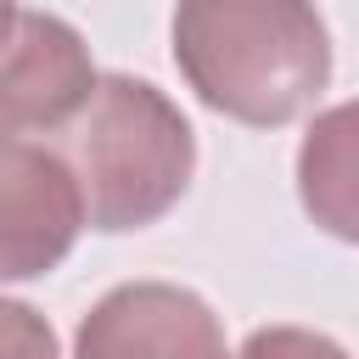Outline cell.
Returning a JSON list of instances; mask_svg holds the SVG:
<instances>
[{
  "instance_id": "1",
  "label": "cell",
  "mask_w": 359,
  "mask_h": 359,
  "mask_svg": "<svg viewBox=\"0 0 359 359\" xmlns=\"http://www.w3.org/2000/svg\"><path fill=\"white\" fill-rule=\"evenodd\" d=\"M174 67L202 107L280 129L331 84V34L314 0H180Z\"/></svg>"
},
{
  "instance_id": "2",
  "label": "cell",
  "mask_w": 359,
  "mask_h": 359,
  "mask_svg": "<svg viewBox=\"0 0 359 359\" xmlns=\"http://www.w3.org/2000/svg\"><path fill=\"white\" fill-rule=\"evenodd\" d=\"M67 174L84 202V224L123 236L157 224L196 174L191 118L146 79L107 73L67 123Z\"/></svg>"
},
{
  "instance_id": "3",
  "label": "cell",
  "mask_w": 359,
  "mask_h": 359,
  "mask_svg": "<svg viewBox=\"0 0 359 359\" xmlns=\"http://www.w3.org/2000/svg\"><path fill=\"white\" fill-rule=\"evenodd\" d=\"M90 45L73 22L50 11H17L0 39V140H28L67 129L95 90Z\"/></svg>"
},
{
  "instance_id": "4",
  "label": "cell",
  "mask_w": 359,
  "mask_h": 359,
  "mask_svg": "<svg viewBox=\"0 0 359 359\" xmlns=\"http://www.w3.org/2000/svg\"><path fill=\"white\" fill-rule=\"evenodd\" d=\"M73 359H230V348L219 314L191 286L129 280L79 320Z\"/></svg>"
},
{
  "instance_id": "5",
  "label": "cell",
  "mask_w": 359,
  "mask_h": 359,
  "mask_svg": "<svg viewBox=\"0 0 359 359\" xmlns=\"http://www.w3.org/2000/svg\"><path fill=\"white\" fill-rule=\"evenodd\" d=\"M84 230L79 185L62 151L34 140H0V280L50 275Z\"/></svg>"
},
{
  "instance_id": "6",
  "label": "cell",
  "mask_w": 359,
  "mask_h": 359,
  "mask_svg": "<svg viewBox=\"0 0 359 359\" xmlns=\"http://www.w3.org/2000/svg\"><path fill=\"white\" fill-rule=\"evenodd\" d=\"M297 185L314 224H325L337 241H353V107H331L309 123V140L297 151Z\"/></svg>"
},
{
  "instance_id": "7",
  "label": "cell",
  "mask_w": 359,
  "mask_h": 359,
  "mask_svg": "<svg viewBox=\"0 0 359 359\" xmlns=\"http://www.w3.org/2000/svg\"><path fill=\"white\" fill-rule=\"evenodd\" d=\"M236 359H348V348L309 325H258Z\"/></svg>"
},
{
  "instance_id": "8",
  "label": "cell",
  "mask_w": 359,
  "mask_h": 359,
  "mask_svg": "<svg viewBox=\"0 0 359 359\" xmlns=\"http://www.w3.org/2000/svg\"><path fill=\"white\" fill-rule=\"evenodd\" d=\"M0 359H56V331L34 303L0 297Z\"/></svg>"
},
{
  "instance_id": "9",
  "label": "cell",
  "mask_w": 359,
  "mask_h": 359,
  "mask_svg": "<svg viewBox=\"0 0 359 359\" xmlns=\"http://www.w3.org/2000/svg\"><path fill=\"white\" fill-rule=\"evenodd\" d=\"M11 22H17V0H0V39L11 34Z\"/></svg>"
}]
</instances>
